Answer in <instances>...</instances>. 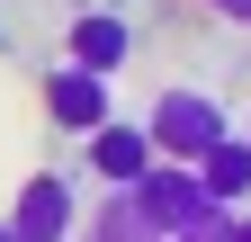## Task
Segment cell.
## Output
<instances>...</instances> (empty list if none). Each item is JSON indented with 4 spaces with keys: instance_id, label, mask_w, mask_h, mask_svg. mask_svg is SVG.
Listing matches in <instances>:
<instances>
[{
    "instance_id": "6da1fadb",
    "label": "cell",
    "mask_w": 251,
    "mask_h": 242,
    "mask_svg": "<svg viewBox=\"0 0 251 242\" xmlns=\"http://www.w3.org/2000/svg\"><path fill=\"white\" fill-rule=\"evenodd\" d=\"M144 135H152V153H162V162H198L215 135H233V117L215 108L206 90H188V81H179V90H162V99L144 108Z\"/></svg>"
},
{
    "instance_id": "7a4b0ae2",
    "label": "cell",
    "mask_w": 251,
    "mask_h": 242,
    "mask_svg": "<svg viewBox=\"0 0 251 242\" xmlns=\"http://www.w3.org/2000/svg\"><path fill=\"white\" fill-rule=\"evenodd\" d=\"M126 206H135V216L162 233V242H171V233H188V224H206V216H225V206L198 189V170H188V162H152L135 189H126Z\"/></svg>"
},
{
    "instance_id": "3957f363",
    "label": "cell",
    "mask_w": 251,
    "mask_h": 242,
    "mask_svg": "<svg viewBox=\"0 0 251 242\" xmlns=\"http://www.w3.org/2000/svg\"><path fill=\"white\" fill-rule=\"evenodd\" d=\"M0 233L9 242H72L81 233V189H72V170H36L18 189V206L0 216Z\"/></svg>"
},
{
    "instance_id": "277c9868",
    "label": "cell",
    "mask_w": 251,
    "mask_h": 242,
    "mask_svg": "<svg viewBox=\"0 0 251 242\" xmlns=\"http://www.w3.org/2000/svg\"><path fill=\"white\" fill-rule=\"evenodd\" d=\"M45 117H54V126L81 144V135H99L108 117H117V99H108V81H99V72H81V63H54V72H45Z\"/></svg>"
},
{
    "instance_id": "5b68a950",
    "label": "cell",
    "mask_w": 251,
    "mask_h": 242,
    "mask_svg": "<svg viewBox=\"0 0 251 242\" xmlns=\"http://www.w3.org/2000/svg\"><path fill=\"white\" fill-rule=\"evenodd\" d=\"M81 162H90V179H99V189H135V179L162 162V153H152V135H144V126L108 117L99 135H81Z\"/></svg>"
},
{
    "instance_id": "8992f818",
    "label": "cell",
    "mask_w": 251,
    "mask_h": 242,
    "mask_svg": "<svg viewBox=\"0 0 251 242\" xmlns=\"http://www.w3.org/2000/svg\"><path fill=\"white\" fill-rule=\"evenodd\" d=\"M126 54H135V27H126L117 9H81L72 27H63V63H81V72H99V81L126 72Z\"/></svg>"
},
{
    "instance_id": "52a82bcc",
    "label": "cell",
    "mask_w": 251,
    "mask_h": 242,
    "mask_svg": "<svg viewBox=\"0 0 251 242\" xmlns=\"http://www.w3.org/2000/svg\"><path fill=\"white\" fill-rule=\"evenodd\" d=\"M188 170H198V189H206V197L233 216V206L251 197V144H242V126H233V135H215V144H206Z\"/></svg>"
},
{
    "instance_id": "ba28073f",
    "label": "cell",
    "mask_w": 251,
    "mask_h": 242,
    "mask_svg": "<svg viewBox=\"0 0 251 242\" xmlns=\"http://www.w3.org/2000/svg\"><path fill=\"white\" fill-rule=\"evenodd\" d=\"M72 242H162V233H152V224L135 216V206H126V189H108L99 206H90V224H81Z\"/></svg>"
},
{
    "instance_id": "9c48e42d",
    "label": "cell",
    "mask_w": 251,
    "mask_h": 242,
    "mask_svg": "<svg viewBox=\"0 0 251 242\" xmlns=\"http://www.w3.org/2000/svg\"><path fill=\"white\" fill-rule=\"evenodd\" d=\"M171 242H233V216H206V224H188V233H171Z\"/></svg>"
},
{
    "instance_id": "30bf717a",
    "label": "cell",
    "mask_w": 251,
    "mask_h": 242,
    "mask_svg": "<svg viewBox=\"0 0 251 242\" xmlns=\"http://www.w3.org/2000/svg\"><path fill=\"white\" fill-rule=\"evenodd\" d=\"M206 18H225V27H251V0H206Z\"/></svg>"
},
{
    "instance_id": "8fae6325",
    "label": "cell",
    "mask_w": 251,
    "mask_h": 242,
    "mask_svg": "<svg viewBox=\"0 0 251 242\" xmlns=\"http://www.w3.org/2000/svg\"><path fill=\"white\" fill-rule=\"evenodd\" d=\"M233 242H251V206H233Z\"/></svg>"
},
{
    "instance_id": "7c38bea8",
    "label": "cell",
    "mask_w": 251,
    "mask_h": 242,
    "mask_svg": "<svg viewBox=\"0 0 251 242\" xmlns=\"http://www.w3.org/2000/svg\"><path fill=\"white\" fill-rule=\"evenodd\" d=\"M242 144H251V126H242Z\"/></svg>"
},
{
    "instance_id": "4fadbf2b",
    "label": "cell",
    "mask_w": 251,
    "mask_h": 242,
    "mask_svg": "<svg viewBox=\"0 0 251 242\" xmlns=\"http://www.w3.org/2000/svg\"><path fill=\"white\" fill-rule=\"evenodd\" d=\"M0 242H9V233H0Z\"/></svg>"
}]
</instances>
